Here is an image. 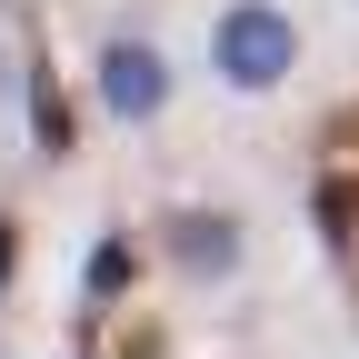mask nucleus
I'll use <instances>...</instances> for the list:
<instances>
[{
    "mask_svg": "<svg viewBox=\"0 0 359 359\" xmlns=\"http://www.w3.org/2000/svg\"><path fill=\"white\" fill-rule=\"evenodd\" d=\"M309 70V20L290 11V0H210L200 20V80L219 90V100L240 110H269L290 100Z\"/></svg>",
    "mask_w": 359,
    "mask_h": 359,
    "instance_id": "nucleus-1",
    "label": "nucleus"
},
{
    "mask_svg": "<svg viewBox=\"0 0 359 359\" xmlns=\"http://www.w3.org/2000/svg\"><path fill=\"white\" fill-rule=\"evenodd\" d=\"M140 230H150L160 280L190 290V299H230V290L250 280V259H259L250 210H240V200H210V190H160V200L140 210Z\"/></svg>",
    "mask_w": 359,
    "mask_h": 359,
    "instance_id": "nucleus-2",
    "label": "nucleus"
},
{
    "mask_svg": "<svg viewBox=\"0 0 359 359\" xmlns=\"http://www.w3.org/2000/svg\"><path fill=\"white\" fill-rule=\"evenodd\" d=\"M90 120H110V130H160L180 110V60H170V40L150 20H110V30H90Z\"/></svg>",
    "mask_w": 359,
    "mask_h": 359,
    "instance_id": "nucleus-3",
    "label": "nucleus"
},
{
    "mask_svg": "<svg viewBox=\"0 0 359 359\" xmlns=\"http://www.w3.org/2000/svg\"><path fill=\"white\" fill-rule=\"evenodd\" d=\"M80 130H90V90L50 60V40H40V20L20 30V140L40 170H70L80 160Z\"/></svg>",
    "mask_w": 359,
    "mask_h": 359,
    "instance_id": "nucleus-4",
    "label": "nucleus"
},
{
    "mask_svg": "<svg viewBox=\"0 0 359 359\" xmlns=\"http://www.w3.org/2000/svg\"><path fill=\"white\" fill-rule=\"evenodd\" d=\"M150 280H160V259H150V230H140V219H110V230L80 240V359L100 349V330H110Z\"/></svg>",
    "mask_w": 359,
    "mask_h": 359,
    "instance_id": "nucleus-5",
    "label": "nucleus"
},
{
    "mask_svg": "<svg viewBox=\"0 0 359 359\" xmlns=\"http://www.w3.org/2000/svg\"><path fill=\"white\" fill-rule=\"evenodd\" d=\"M20 269H30V210L0 200V299H20Z\"/></svg>",
    "mask_w": 359,
    "mask_h": 359,
    "instance_id": "nucleus-6",
    "label": "nucleus"
},
{
    "mask_svg": "<svg viewBox=\"0 0 359 359\" xmlns=\"http://www.w3.org/2000/svg\"><path fill=\"white\" fill-rule=\"evenodd\" d=\"M20 30H30V20L0 11V120H20Z\"/></svg>",
    "mask_w": 359,
    "mask_h": 359,
    "instance_id": "nucleus-7",
    "label": "nucleus"
},
{
    "mask_svg": "<svg viewBox=\"0 0 359 359\" xmlns=\"http://www.w3.org/2000/svg\"><path fill=\"white\" fill-rule=\"evenodd\" d=\"M90 359H170V330H150V320H130L110 349H90Z\"/></svg>",
    "mask_w": 359,
    "mask_h": 359,
    "instance_id": "nucleus-8",
    "label": "nucleus"
},
{
    "mask_svg": "<svg viewBox=\"0 0 359 359\" xmlns=\"http://www.w3.org/2000/svg\"><path fill=\"white\" fill-rule=\"evenodd\" d=\"M349 11H359V0H349Z\"/></svg>",
    "mask_w": 359,
    "mask_h": 359,
    "instance_id": "nucleus-9",
    "label": "nucleus"
}]
</instances>
